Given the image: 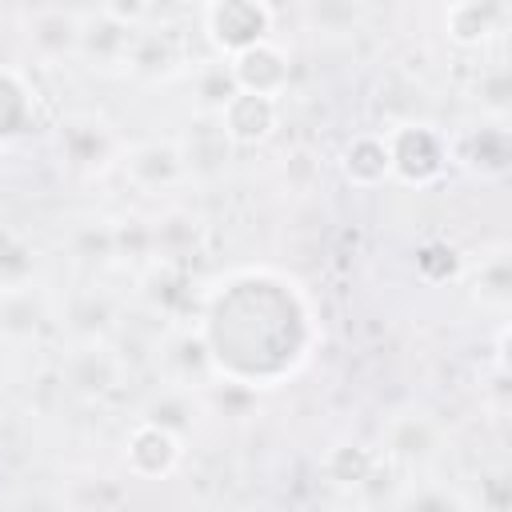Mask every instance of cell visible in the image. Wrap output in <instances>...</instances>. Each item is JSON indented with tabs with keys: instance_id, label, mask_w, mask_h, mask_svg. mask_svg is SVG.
<instances>
[{
	"instance_id": "1",
	"label": "cell",
	"mask_w": 512,
	"mask_h": 512,
	"mask_svg": "<svg viewBox=\"0 0 512 512\" xmlns=\"http://www.w3.org/2000/svg\"><path fill=\"white\" fill-rule=\"evenodd\" d=\"M204 32L212 40V48L232 60L236 52L260 44L272 36V8L268 4H252V0H228V4H208L204 12Z\"/></svg>"
},
{
	"instance_id": "2",
	"label": "cell",
	"mask_w": 512,
	"mask_h": 512,
	"mask_svg": "<svg viewBox=\"0 0 512 512\" xmlns=\"http://www.w3.org/2000/svg\"><path fill=\"white\" fill-rule=\"evenodd\" d=\"M140 28L128 24L116 8H96V12H80V52L84 60H92V68H128L132 48H136Z\"/></svg>"
},
{
	"instance_id": "3",
	"label": "cell",
	"mask_w": 512,
	"mask_h": 512,
	"mask_svg": "<svg viewBox=\"0 0 512 512\" xmlns=\"http://www.w3.org/2000/svg\"><path fill=\"white\" fill-rule=\"evenodd\" d=\"M228 68H232L236 92H256V96H276V100H280V92L288 88V76H292L288 52L272 36L252 44V48H244V52H236L228 60Z\"/></svg>"
},
{
	"instance_id": "4",
	"label": "cell",
	"mask_w": 512,
	"mask_h": 512,
	"mask_svg": "<svg viewBox=\"0 0 512 512\" xmlns=\"http://www.w3.org/2000/svg\"><path fill=\"white\" fill-rule=\"evenodd\" d=\"M216 120L232 144H264L280 128V100L256 92H232L228 104L216 112Z\"/></svg>"
},
{
	"instance_id": "5",
	"label": "cell",
	"mask_w": 512,
	"mask_h": 512,
	"mask_svg": "<svg viewBox=\"0 0 512 512\" xmlns=\"http://www.w3.org/2000/svg\"><path fill=\"white\" fill-rule=\"evenodd\" d=\"M24 32L28 48L48 64L80 52V12L72 8H32L24 12Z\"/></svg>"
},
{
	"instance_id": "6",
	"label": "cell",
	"mask_w": 512,
	"mask_h": 512,
	"mask_svg": "<svg viewBox=\"0 0 512 512\" xmlns=\"http://www.w3.org/2000/svg\"><path fill=\"white\" fill-rule=\"evenodd\" d=\"M384 140H388L392 172H400L412 156H420V160H416V184H428V180L444 168V160H448V144L436 136L432 124H400V128H392Z\"/></svg>"
},
{
	"instance_id": "7",
	"label": "cell",
	"mask_w": 512,
	"mask_h": 512,
	"mask_svg": "<svg viewBox=\"0 0 512 512\" xmlns=\"http://www.w3.org/2000/svg\"><path fill=\"white\" fill-rule=\"evenodd\" d=\"M124 456H128L136 476H168L172 464L180 460V440H176L172 428H164L156 420H144V424L132 428Z\"/></svg>"
},
{
	"instance_id": "8",
	"label": "cell",
	"mask_w": 512,
	"mask_h": 512,
	"mask_svg": "<svg viewBox=\"0 0 512 512\" xmlns=\"http://www.w3.org/2000/svg\"><path fill=\"white\" fill-rule=\"evenodd\" d=\"M508 24V4H492V0H460L444 12V32L452 44L460 48H476L488 36H496Z\"/></svg>"
},
{
	"instance_id": "9",
	"label": "cell",
	"mask_w": 512,
	"mask_h": 512,
	"mask_svg": "<svg viewBox=\"0 0 512 512\" xmlns=\"http://www.w3.org/2000/svg\"><path fill=\"white\" fill-rule=\"evenodd\" d=\"M60 148H64L68 164H76V168H104L108 156L116 152V140H112V132H108L104 120H96V116H72L60 128Z\"/></svg>"
},
{
	"instance_id": "10",
	"label": "cell",
	"mask_w": 512,
	"mask_h": 512,
	"mask_svg": "<svg viewBox=\"0 0 512 512\" xmlns=\"http://www.w3.org/2000/svg\"><path fill=\"white\" fill-rule=\"evenodd\" d=\"M340 168L348 176V184L356 188H376L392 176V156H388V140L376 136V132H360L344 144V156H340Z\"/></svg>"
},
{
	"instance_id": "11",
	"label": "cell",
	"mask_w": 512,
	"mask_h": 512,
	"mask_svg": "<svg viewBox=\"0 0 512 512\" xmlns=\"http://www.w3.org/2000/svg\"><path fill=\"white\" fill-rule=\"evenodd\" d=\"M440 452V428L424 412H404L388 424V456L404 464H428Z\"/></svg>"
},
{
	"instance_id": "12",
	"label": "cell",
	"mask_w": 512,
	"mask_h": 512,
	"mask_svg": "<svg viewBox=\"0 0 512 512\" xmlns=\"http://www.w3.org/2000/svg\"><path fill=\"white\" fill-rule=\"evenodd\" d=\"M124 168H128V176H132L140 188H148V192L168 188V184L184 180V172H188L180 148H176V144H156V140L132 148L128 160H124Z\"/></svg>"
}]
</instances>
